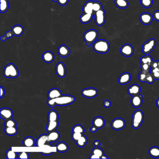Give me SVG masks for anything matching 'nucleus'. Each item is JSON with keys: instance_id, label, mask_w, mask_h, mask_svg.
<instances>
[{"instance_id": "nucleus-46", "label": "nucleus", "mask_w": 159, "mask_h": 159, "mask_svg": "<svg viewBox=\"0 0 159 159\" xmlns=\"http://www.w3.org/2000/svg\"><path fill=\"white\" fill-rule=\"evenodd\" d=\"M84 134L79 133H72L71 134V138L73 141L76 142Z\"/></svg>"}, {"instance_id": "nucleus-32", "label": "nucleus", "mask_w": 159, "mask_h": 159, "mask_svg": "<svg viewBox=\"0 0 159 159\" xmlns=\"http://www.w3.org/2000/svg\"><path fill=\"white\" fill-rule=\"evenodd\" d=\"M140 62L141 64H149L152 66L154 61H153V58L150 56L149 55H146L145 56H142L140 58Z\"/></svg>"}, {"instance_id": "nucleus-12", "label": "nucleus", "mask_w": 159, "mask_h": 159, "mask_svg": "<svg viewBox=\"0 0 159 159\" xmlns=\"http://www.w3.org/2000/svg\"><path fill=\"white\" fill-rule=\"evenodd\" d=\"M153 16L151 14L147 12L142 13L140 16V20L143 25H147L151 24L153 21Z\"/></svg>"}, {"instance_id": "nucleus-58", "label": "nucleus", "mask_w": 159, "mask_h": 159, "mask_svg": "<svg viewBox=\"0 0 159 159\" xmlns=\"http://www.w3.org/2000/svg\"><path fill=\"white\" fill-rule=\"evenodd\" d=\"M156 105L157 106V107L159 109V98H158L157 100H156Z\"/></svg>"}, {"instance_id": "nucleus-60", "label": "nucleus", "mask_w": 159, "mask_h": 159, "mask_svg": "<svg viewBox=\"0 0 159 159\" xmlns=\"http://www.w3.org/2000/svg\"><path fill=\"white\" fill-rule=\"evenodd\" d=\"M52 1H54V2H57L58 0H52Z\"/></svg>"}, {"instance_id": "nucleus-53", "label": "nucleus", "mask_w": 159, "mask_h": 159, "mask_svg": "<svg viewBox=\"0 0 159 159\" xmlns=\"http://www.w3.org/2000/svg\"><path fill=\"white\" fill-rule=\"evenodd\" d=\"M158 67V62L157 61L153 62V64L152 65V66H151V69H154V68H157Z\"/></svg>"}, {"instance_id": "nucleus-21", "label": "nucleus", "mask_w": 159, "mask_h": 159, "mask_svg": "<svg viewBox=\"0 0 159 159\" xmlns=\"http://www.w3.org/2000/svg\"><path fill=\"white\" fill-rule=\"evenodd\" d=\"M92 124L98 129H102L105 125V120L102 117L98 116L94 119Z\"/></svg>"}, {"instance_id": "nucleus-6", "label": "nucleus", "mask_w": 159, "mask_h": 159, "mask_svg": "<svg viewBox=\"0 0 159 159\" xmlns=\"http://www.w3.org/2000/svg\"><path fill=\"white\" fill-rule=\"evenodd\" d=\"M156 45V41L155 39H150L142 45V52L146 55H149L154 50Z\"/></svg>"}, {"instance_id": "nucleus-39", "label": "nucleus", "mask_w": 159, "mask_h": 159, "mask_svg": "<svg viewBox=\"0 0 159 159\" xmlns=\"http://www.w3.org/2000/svg\"><path fill=\"white\" fill-rule=\"evenodd\" d=\"M72 133H79L84 134L85 129L83 126L81 125H76L72 128Z\"/></svg>"}, {"instance_id": "nucleus-18", "label": "nucleus", "mask_w": 159, "mask_h": 159, "mask_svg": "<svg viewBox=\"0 0 159 159\" xmlns=\"http://www.w3.org/2000/svg\"><path fill=\"white\" fill-rule=\"evenodd\" d=\"M62 95V94L61 91L59 89L56 88H52L51 90H50L47 94L48 100H51V99L59 98Z\"/></svg>"}, {"instance_id": "nucleus-45", "label": "nucleus", "mask_w": 159, "mask_h": 159, "mask_svg": "<svg viewBox=\"0 0 159 159\" xmlns=\"http://www.w3.org/2000/svg\"><path fill=\"white\" fill-rule=\"evenodd\" d=\"M18 159H26L30 158L29 153L27 152H19L18 154Z\"/></svg>"}, {"instance_id": "nucleus-29", "label": "nucleus", "mask_w": 159, "mask_h": 159, "mask_svg": "<svg viewBox=\"0 0 159 159\" xmlns=\"http://www.w3.org/2000/svg\"><path fill=\"white\" fill-rule=\"evenodd\" d=\"M69 149L68 145L65 142H60L57 143L56 146V150L59 153H65Z\"/></svg>"}, {"instance_id": "nucleus-1", "label": "nucleus", "mask_w": 159, "mask_h": 159, "mask_svg": "<svg viewBox=\"0 0 159 159\" xmlns=\"http://www.w3.org/2000/svg\"><path fill=\"white\" fill-rule=\"evenodd\" d=\"M75 100L74 97L70 95H62L61 96L55 99L48 100L47 104L53 108L55 106H65L72 104Z\"/></svg>"}, {"instance_id": "nucleus-54", "label": "nucleus", "mask_w": 159, "mask_h": 159, "mask_svg": "<svg viewBox=\"0 0 159 159\" xmlns=\"http://www.w3.org/2000/svg\"><path fill=\"white\" fill-rule=\"evenodd\" d=\"M54 152H41L40 153L44 155H50L51 154H53Z\"/></svg>"}, {"instance_id": "nucleus-47", "label": "nucleus", "mask_w": 159, "mask_h": 159, "mask_svg": "<svg viewBox=\"0 0 159 159\" xmlns=\"http://www.w3.org/2000/svg\"><path fill=\"white\" fill-rule=\"evenodd\" d=\"M151 68V65L149 64H141V71H150Z\"/></svg>"}, {"instance_id": "nucleus-31", "label": "nucleus", "mask_w": 159, "mask_h": 159, "mask_svg": "<svg viewBox=\"0 0 159 159\" xmlns=\"http://www.w3.org/2000/svg\"><path fill=\"white\" fill-rule=\"evenodd\" d=\"M115 3L117 7L120 9H126L129 6V2L127 0H115Z\"/></svg>"}, {"instance_id": "nucleus-10", "label": "nucleus", "mask_w": 159, "mask_h": 159, "mask_svg": "<svg viewBox=\"0 0 159 159\" xmlns=\"http://www.w3.org/2000/svg\"><path fill=\"white\" fill-rule=\"evenodd\" d=\"M134 50L133 46L130 44H125L120 49V52L122 55L130 57L134 53Z\"/></svg>"}, {"instance_id": "nucleus-9", "label": "nucleus", "mask_w": 159, "mask_h": 159, "mask_svg": "<svg viewBox=\"0 0 159 159\" xmlns=\"http://www.w3.org/2000/svg\"><path fill=\"white\" fill-rule=\"evenodd\" d=\"M126 126V122L124 119L117 118L114 119L111 123V127L115 130L123 129Z\"/></svg>"}, {"instance_id": "nucleus-33", "label": "nucleus", "mask_w": 159, "mask_h": 159, "mask_svg": "<svg viewBox=\"0 0 159 159\" xmlns=\"http://www.w3.org/2000/svg\"><path fill=\"white\" fill-rule=\"evenodd\" d=\"M149 154L153 158H159V147L153 146L149 150Z\"/></svg>"}, {"instance_id": "nucleus-26", "label": "nucleus", "mask_w": 159, "mask_h": 159, "mask_svg": "<svg viewBox=\"0 0 159 159\" xmlns=\"http://www.w3.org/2000/svg\"><path fill=\"white\" fill-rule=\"evenodd\" d=\"M94 14L84 13L80 17V20L83 24H87L91 21L94 17Z\"/></svg>"}, {"instance_id": "nucleus-19", "label": "nucleus", "mask_w": 159, "mask_h": 159, "mask_svg": "<svg viewBox=\"0 0 159 159\" xmlns=\"http://www.w3.org/2000/svg\"><path fill=\"white\" fill-rule=\"evenodd\" d=\"M47 136H48V142L49 143L56 142L60 138V134L56 130L48 133Z\"/></svg>"}, {"instance_id": "nucleus-16", "label": "nucleus", "mask_w": 159, "mask_h": 159, "mask_svg": "<svg viewBox=\"0 0 159 159\" xmlns=\"http://www.w3.org/2000/svg\"><path fill=\"white\" fill-rule=\"evenodd\" d=\"M131 75L129 72H124L120 75L119 78V84L121 85H126L130 82Z\"/></svg>"}, {"instance_id": "nucleus-35", "label": "nucleus", "mask_w": 159, "mask_h": 159, "mask_svg": "<svg viewBox=\"0 0 159 159\" xmlns=\"http://www.w3.org/2000/svg\"><path fill=\"white\" fill-rule=\"evenodd\" d=\"M18 132L16 126L12 127H7L5 129V132L6 134L9 136H13L16 134Z\"/></svg>"}, {"instance_id": "nucleus-4", "label": "nucleus", "mask_w": 159, "mask_h": 159, "mask_svg": "<svg viewBox=\"0 0 159 159\" xmlns=\"http://www.w3.org/2000/svg\"><path fill=\"white\" fill-rule=\"evenodd\" d=\"M144 119L143 112L140 110L135 111L133 114L132 118V126L134 129H138L143 123Z\"/></svg>"}, {"instance_id": "nucleus-56", "label": "nucleus", "mask_w": 159, "mask_h": 159, "mask_svg": "<svg viewBox=\"0 0 159 159\" xmlns=\"http://www.w3.org/2000/svg\"><path fill=\"white\" fill-rule=\"evenodd\" d=\"M90 159H99L98 156H97L95 155L91 154L90 155V156H89Z\"/></svg>"}, {"instance_id": "nucleus-27", "label": "nucleus", "mask_w": 159, "mask_h": 159, "mask_svg": "<svg viewBox=\"0 0 159 159\" xmlns=\"http://www.w3.org/2000/svg\"><path fill=\"white\" fill-rule=\"evenodd\" d=\"M14 36H21L25 31V29L22 26L20 25H16L12 27L11 30Z\"/></svg>"}, {"instance_id": "nucleus-23", "label": "nucleus", "mask_w": 159, "mask_h": 159, "mask_svg": "<svg viewBox=\"0 0 159 159\" xmlns=\"http://www.w3.org/2000/svg\"><path fill=\"white\" fill-rule=\"evenodd\" d=\"M42 60L46 63H51L55 59L54 54L51 51H47L44 52L42 56Z\"/></svg>"}, {"instance_id": "nucleus-52", "label": "nucleus", "mask_w": 159, "mask_h": 159, "mask_svg": "<svg viewBox=\"0 0 159 159\" xmlns=\"http://www.w3.org/2000/svg\"><path fill=\"white\" fill-rule=\"evenodd\" d=\"M94 145L95 147H99V146H100L101 145L100 142V141L98 140H95L94 142Z\"/></svg>"}, {"instance_id": "nucleus-44", "label": "nucleus", "mask_w": 159, "mask_h": 159, "mask_svg": "<svg viewBox=\"0 0 159 159\" xmlns=\"http://www.w3.org/2000/svg\"><path fill=\"white\" fill-rule=\"evenodd\" d=\"M150 72L152 73L155 80H159V69L158 67L150 69Z\"/></svg>"}, {"instance_id": "nucleus-28", "label": "nucleus", "mask_w": 159, "mask_h": 159, "mask_svg": "<svg viewBox=\"0 0 159 159\" xmlns=\"http://www.w3.org/2000/svg\"><path fill=\"white\" fill-rule=\"evenodd\" d=\"M59 123L58 121H48L46 126V130L48 133L56 130L59 126Z\"/></svg>"}, {"instance_id": "nucleus-48", "label": "nucleus", "mask_w": 159, "mask_h": 159, "mask_svg": "<svg viewBox=\"0 0 159 159\" xmlns=\"http://www.w3.org/2000/svg\"><path fill=\"white\" fill-rule=\"evenodd\" d=\"M153 16L155 20L159 22V10L155 11L153 13Z\"/></svg>"}, {"instance_id": "nucleus-59", "label": "nucleus", "mask_w": 159, "mask_h": 159, "mask_svg": "<svg viewBox=\"0 0 159 159\" xmlns=\"http://www.w3.org/2000/svg\"><path fill=\"white\" fill-rule=\"evenodd\" d=\"M157 62H158V68L159 69V60L157 61Z\"/></svg>"}, {"instance_id": "nucleus-36", "label": "nucleus", "mask_w": 159, "mask_h": 159, "mask_svg": "<svg viewBox=\"0 0 159 159\" xmlns=\"http://www.w3.org/2000/svg\"><path fill=\"white\" fill-rule=\"evenodd\" d=\"M9 3L7 0H1V13H4L9 10Z\"/></svg>"}, {"instance_id": "nucleus-49", "label": "nucleus", "mask_w": 159, "mask_h": 159, "mask_svg": "<svg viewBox=\"0 0 159 159\" xmlns=\"http://www.w3.org/2000/svg\"><path fill=\"white\" fill-rule=\"evenodd\" d=\"M69 1V0H58L57 2H58L59 4L64 6H65L67 4Z\"/></svg>"}, {"instance_id": "nucleus-13", "label": "nucleus", "mask_w": 159, "mask_h": 159, "mask_svg": "<svg viewBox=\"0 0 159 159\" xmlns=\"http://www.w3.org/2000/svg\"><path fill=\"white\" fill-rule=\"evenodd\" d=\"M56 72L59 77L63 78L65 77L66 73L65 66L62 62L57 63L55 67Z\"/></svg>"}, {"instance_id": "nucleus-15", "label": "nucleus", "mask_w": 159, "mask_h": 159, "mask_svg": "<svg viewBox=\"0 0 159 159\" xmlns=\"http://www.w3.org/2000/svg\"><path fill=\"white\" fill-rule=\"evenodd\" d=\"M142 97L143 96L140 94L132 96L131 100V103L133 107L134 108H139L142 105L143 102Z\"/></svg>"}, {"instance_id": "nucleus-7", "label": "nucleus", "mask_w": 159, "mask_h": 159, "mask_svg": "<svg viewBox=\"0 0 159 159\" xmlns=\"http://www.w3.org/2000/svg\"><path fill=\"white\" fill-rule=\"evenodd\" d=\"M96 24L99 26H101L105 23L106 15L105 10L102 8L100 10L95 12L94 14Z\"/></svg>"}, {"instance_id": "nucleus-14", "label": "nucleus", "mask_w": 159, "mask_h": 159, "mask_svg": "<svg viewBox=\"0 0 159 159\" xmlns=\"http://www.w3.org/2000/svg\"><path fill=\"white\" fill-rule=\"evenodd\" d=\"M0 117L1 119L6 120L12 118L13 112L12 110L8 108H2L1 109Z\"/></svg>"}, {"instance_id": "nucleus-34", "label": "nucleus", "mask_w": 159, "mask_h": 159, "mask_svg": "<svg viewBox=\"0 0 159 159\" xmlns=\"http://www.w3.org/2000/svg\"><path fill=\"white\" fill-rule=\"evenodd\" d=\"M88 142V139L87 137L84 134L76 142L77 146L80 147H83L86 145Z\"/></svg>"}, {"instance_id": "nucleus-41", "label": "nucleus", "mask_w": 159, "mask_h": 159, "mask_svg": "<svg viewBox=\"0 0 159 159\" xmlns=\"http://www.w3.org/2000/svg\"><path fill=\"white\" fill-rule=\"evenodd\" d=\"M16 126V121H15V120H13L12 118L8 119V120H5V127Z\"/></svg>"}, {"instance_id": "nucleus-17", "label": "nucleus", "mask_w": 159, "mask_h": 159, "mask_svg": "<svg viewBox=\"0 0 159 159\" xmlns=\"http://www.w3.org/2000/svg\"><path fill=\"white\" fill-rule=\"evenodd\" d=\"M58 53L62 57H66L70 54L71 51L69 47L65 45H61L58 48Z\"/></svg>"}, {"instance_id": "nucleus-24", "label": "nucleus", "mask_w": 159, "mask_h": 159, "mask_svg": "<svg viewBox=\"0 0 159 159\" xmlns=\"http://www.w3.org/2000/svg\"><path fill=\"white\" fill-rule=\"evenodd\" d=\"M48 141L47 134L41 135L37 138L36 143V145L37 147H42L45 145L46 143Z\"/></svg>"}, {"instance_id": "nucleus-51", "label": "nucleus", "mask_w": 159, "mask_h": 159, "mask_svg": "<svg viewBox=\"0 0 159 159\" xmlns=\"http://www.w3.org/2000/svg\"><path fill=\"white\" fill-rule=\"evenodd\" d=\"M1 88V98H3V97L4 96L5 94V89H4L3 87L2 86H1L0 87Z\"/></svg>"}, {"instance_id": "nucleus-22", "label": "nucleus", "mask_w": 159, "mask_h": 159, "mask_svg": "<svg viewBox=\"0 0 159 159\" xmlns=\"http://www.w3.org/2000/svg\"><path fill=\"white\" fill-rule=\"evenodd\" d=\"M93 1H89L85 3L83 7V11L84 13L87 14H94V10H93Z\"/></svg>"}, {"instance_id": "nucleus-37", "label": "nucleus", "mask_w": 159, "mask_h": 159, "mask_svg": "<svg viewBox=\"0 0 159 159\" xmlns=\"http://www.w3.org/2000/svg\"><path fill=\"white\" fill-rule=\"evenodd\" d=\"M7 159H15L18 158V154L17 152L13 151L11 149L7 150L6 153Z\"/></svg>"}, {"instance_id": "nucleus-55", "label": "nucleus", "mask_w": 159, "mask_h": 159, "mask_svg": "<svg viewBox=\"0 0 159 159\" xmlns=\"http://www.w3.org/2000/svg\"><path fill=\"white\" fill-rule=\"evenodd\" d=\"M98 129H97L96 126H93L91 128L90 130L92 133H95L96 132Z\"/></svg>"}, {"instance_id": "nucleus-8", "label": "nucleus", "mask_w": 159, "mask_h": 159, "mask_svg": "<svg viewBox=\"0 0 159 159\" xmlns=\"http://www.w3.org/2000/svg\"><path fill=\"white\" fill-rule=\"evenodd\" d=\"M139 79L141 82H146L149 84H153L155 78L150 71H141L139 75Z\"/></svg>"}, {"instance_id": "nucleus-50", "label": "nucleus", "mask_w": 159, "mask_h": 159, "mask_svg": "<svg viewBox=\"0 0 159 159\" xmlns=\"http://www.w3.org/2000/svg\"><path fill=\"white\" fill-rule=\"evenodd\" d=\"M103 105L106 108H109L111 106V102L109 100H105L103 102Z\"/></svg>"}, {"instance_id": "nucleus-5", "label": "nucleus", "mask_w": 159, "mask_h": 159, "mask_svg": "<svg viewBox=\"0 0 159 159\" xmlns=\"http://www.w3.org/2000/svg\"><path fill=\"white\" fill-rule=\"evenodd\" d=\"M3 75L6 78L15 79L19 76V71L16 66L10 63L6 66L3 70Z\"/></svg>"}, {"instance_id": "nucleus-40", "label": "nucleus", "mask_w": 159, "mask_h": 159, "mask_svg": "<svg viewBox=\"0 0 159 159\" xmlns=\"http://www.w3.org/2000/svg\"><path fill=\"white\" fill-rule=\"evenodd\" d=\"M140 4L143 7L148 9L152 6L153 4V0H140Z\"/></svg>"}, {"instance_id": "nucleus-11", "label": "nucleus", "mask_w": 159, "mask_h": 159, "mask_svg": "<svg viewBox=\"0 0 159 159\" xmlns=\"http://www.w3.org/2000/svg\"><path fill=\"white\" fill-rule=\"evenodd\" d=\"M82 96L85 98H94L96 97L98 94V91L94 88H87L83 89L81 91Z\"/></svg>"}, {"instance_id": "nucleus-2", "label": "nucleus", "mask_w": 159, "mask_h": 159, "mask_svg": "<svg viewBox=\"0 0 159 159\" xmlns=\"http://www.w3.org/2000/svg\"><path fill=\"white\" fill-rule=\"evenodd\" d=\"M93 49L97 53L105 54L109 51V43L106 40H99L94 42Z\"/></svg>"}, {"instance_id": "nucleus-38", "label": "nucleus", "mask_w": 159, "mask_h": 159, "mask_svg": "<svg viewBox=\"0 0 159 159\" xmlns=\"http://www.w3.org/2000/svg\"><path fill=\"white\" fill-rule=\"evenodd\" d=\"M91 154L95 155L99 159H101V157L104 155V151L100 147H95L91 151Z\"/></svg>"}, {"instance_id": "nucleus-30", "label": "nucleus", "mask_w": 159, "mask_h": 159, "mask_svg": "<svg viewBox=\"0 0 159 159\" xmlns=\"http://www.w3.org/2000/svg\"><path fill=\"white\" fill-rule=\"evenodd\" d=\"M59 115L56 111L51 109L49 111L48 115V121H58Z\"/></svg>"}, {"instance_id": "nucleus-25", "label": "nucleus", "mask_w": 159, "mask_h": 159, "mask_svg": "<svg viewBox=\"0 0 159 159\" xmlns=\"http://www.w3.org/2000/svg\"><path fill=\"white\" fill-rule=\"evenodd\" d=\"M36 141L34 138L30 136L26 137L23 140V145L25 147H34L36 145Z\"/></svg>"}, {"instance_id": "nucleus-42", "label": "nucleus", "mask_w": 159, "mask_h": 159, "mask_svg": "<svg viewBox=\"0 0 159 159\" xmlns=\"http://www.w3.org/2000/svg\"><path fill=\"white\" fill-rule=\"evenodd\" d=\"M103 8L102 4L99 1H94L93 3V10L94 12H97Z\"/></svg>"}, {"instance_id": "nucleus-3", "label": "nucleus", "mask_w": 159, "mask_h": 159, "mask_svg": "<svg viewBox=\"0 0 159 159\" xmlns=\"http://www.w3.org/2000/svg\"><path fill=\"white\" fill-rule=\"evenodd\" d=\"M99 36L98 31L94 29H91L86 31L84 34V39L85 44L88 47H90L92 44L96 41Z\"/></svg>"}, {"instance_id": "nucleus-43", "label": "nucleus", "mask_w": 159, "mask_h": 159, "mask_svg": "<svg viewBox=\"0 0 159 159\" xmlns=\"http://www.w3.org/2000/svg\"><path fill=\"white\" fill-rule=\"evenodd\" d=\"M13 36H14V33H13L12 31H9L6 33L4 36H1L0 39L2 41H5L7 39H9V38H12L13 37Z\"/></svg>"}, {"instance_id": "nucleus-57", "label": "nucleus", "mask_w": 159, "mask_h": 159, "mask_svg": "<svg viewBox=\"0 0 159 159\" xmlns=\"http://www.w3.org/2000/svg\"><path fill=\"white\" fill-rule=\"evenodd\" d=\"M101 159H109V157L106 155H104L101 157Z\"/></svg>"}, {"instance_id": "nucleus-20", "label": "nucleus", "mask_w": 159, "mask_h": 159, "mask_svg": "<svg viewBox=\"0 0 159 159\" xmlns=\"http://www.w3.org/2000/svg\"><path fill=\"white\" fill-rule=\"evenodd\" d=\"M140 91H141V87L137 84L132 85L127 90L128 94L131 96L140 94Z\"/></svg>"}]
</instances>
